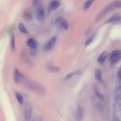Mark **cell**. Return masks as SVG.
Segmentation results:
<instances>
[{
  "mask_svg": "<svg viewBox=\"0 0 121 121\" xmlns=\"http://www.w3.org/2000/svg\"><path fill=\"white\" fill-rule=\"evenodd\" d=\"M26 85V88L35 94L40 96H44L46 92L43 86L41 83L36 81H30L27 82Z\"/></svg>",
  "mask_w": 121,
  "mask_h": 121,
  "instance_id": "6da1fadb",
  "label": "cell"
},
{
  "mask_svg": "<svg viewBox=\"0 0 121 121\" xmlns=\"http://www.w3.org/2000/svg\"><path fill=\"white\" fill-rule=\"evenodd\" d=\"M113 3L108 5L106 6L101 12L97 17L96 21L99 22L104 17L114 9Z\"/></svg>",
  "mask_w": 121,
  "mask_h": 121,
  "instance_id": "7a4b0ae2",
  "label": "cell"
},
{
  "mask_svg": "<svg viewBox=\"0 0 121 121\" xmlns=\"http://www.w3.org/2000/svg\"><path fill=\"white\" fill-rule=\"evenodd\" d=\"M32 115V108L31 104L29 103L26 104L24 111L23 115L25 119L26 120L30 119Z\"/></svg>",
  "mask_w": 121,
  "mask_h": 121,
  "instance_id": "3957f363",
  "label": "cell"
},
{
  "mask_svg": "<svg viewBox=\"0 0 121 121\" xmlns=\"http://www.w3.org/2000/svg\"><path fill=\"white\" fill-rule=\"evenodd\" d=\"M23 78L22 74L17 68H15L13 74V79L15 83L17 84L20 83L22 82Z\"/></svg>",
  "mask_w": 121,
  "mask_h": 121,
  "instance_id": "277c9868",
  "label": "cell"
},
{
  "mask_svg": "<svg viewBox=\"0 0 121 121\" xmlns=\"http://www.w3.org/2000/svg\"><path fill=\"white\" fill-rule=\"evenodd\" d=\"M56 40V37L54 36L43 45V49L45 51H48L51 49L53 47Z\"/></svg>",
  "mask_w": 121,
  "mask_h": 121,
  "instance_id": "5b68a950",
  "label": "cell"
},
{
  "mask_svg": "<svg viewBox=\"0 0 121 121\" xmlns=\"http://www.w3.org/2000/svg\"><path fill=\"white\" fill-rule=\"evenodd\" d=\"M44 9L42 6H39L37 9L36 11V17L37 20L39 21L42 20L44 17Z\"/></svg>",
  "mask_w": 121,
  "mask_h": 121,
  "instance_id": "8992f818",
  "label": "cell"
},
{
  "mask_svg": "<svg viewBox=\"0 0 121 121\" xmlns=\"http://www.w3.org/2000/svg\"><path fill=\"white\" fill-rule=\"evenodd\" d=\"M84 115L83 108L80 105L78 106V111L76 117V119L77 121H80L83 119Z\"/></svg>",
  "mask_w": 121,
  "mask_h": 121,
  "instance_id": "52a82bcc",
  "label": "cell"
},
{
  "mask_svg": "<svg viewBox=\"0 0 121 121\" xmlns=\"http://www.w3.org/2000/svg\"><path fill=\"white\" fill-rule=\"evenodd\" d=\"M27 44L30 48H37L38 45L37 41L32 38H30L27 40Z\"/></svg>",
  "mask_w": 121,
  "mask_h": 121,
  "instance_id": "ba28073f",
  "label": "cell"
},
{
  "mask_svg": "<svg viewBox=\"0 0 121 121\" xmlns=\"http://www.w3.org/2000/svg\"><path fill=\"white\" fill-rule=\"evenodd\" d=\"M23 18L26 21H30L33 19V16L31 12L27 9L24 11L23 14Z\"/></svg>",
  "mask_w": 121,
  "mask_h": 121,
  "instance_id": "9c48e42d",
  "label": "cell"
},
{
  "mask_svg": "<svg viewBox=\"0 0 121 121\" xmlns=\"http://www.w3.org/2000/svg\"><path fill=\"white\" fill-rule=\"evenodd\" d=\"M46 69L48 72L51 73H57L60 70L59 67L53 66L51 65H49L46 67Z\"/></svg>",
  "mask_w": 121,
  "mask_h": 121,
  "instance_id": "30bf717a",
  "label": "cell"
},
{
  "mask_svg": "<svg viewBox=\"0 0 121 121\" xmlns=\"http://www.w3.org/2000/svg\"><path fill=\"white\" fill-rule=\"evenodd\" d=\"M121 21V16L115 15L111 17L107 21L108 23H113Z\"/></svg>",
  "mask_w": 121,
  "mask_h": 121,
  "instance_id": "8fae6325",
  "label": "cell"
},
{
  "mask_svg": "<svg viewBox=\"0 0 121 121\" xmlns=\"http://www.w3.org/2000/svg\"><path fill=\"white\" fill-rule=\"evenodd\" d=\"M116 106L117 109L118 111L121 110V93L119 94L116 96Z\"/></svg>",
  "mask_w": 121,
  "mask_h": 121,
  "instance_id": "7c38bea8",
  "label": "cell"
},
{
  "mask_svg": "<svg viewBox=\"0 0 121 121\" xmlns=\"http://www.w3.org/2000/svg\"><path fill=\"white\" fill-rule=\"evenodd\" d=\"M108 54L107 51H105L101 54L97 59V61L100 64H102L104 63L107 56Z\"/></svg>",
  "mask_w": 121,
  "mask_h": 121,
  "instance_id": "4fadbf2b",
  "label": "cell"
},
{
  "mask_svg": "<svg viewBox=\"0 0 121 121\" xmlns=\"http://www.w3.org/2000/svg\"><path fill=\"white\" fill-rule=\"evenodd\" d=\"M15 94L18 103L21 105H23L24 102V100L23 96L21 94L17 91H15Z\"/></svg>",
  "mask_w": 121,
  "mask_h": 121,
  "instance_id": "5bb4252c",
  "label": "cell"
},
{
  "mask_svg": "<svg viewBox=\"0 0 121 121\" xmlns=\"http://www.w3.org/2000/svg\"><path fill=\"white\" fill-rule=\"evenodd\" d=\"M50 4L51 8L53 10H56L60 5V3L56 0L51 1Z\"/></svg>",
  "mask_w": 121,
  "mask_h": 121,
  "instance_id": "9a60e30c",
  "label": "cell"
},
{
  "mask_svg": "<svg viewBox=\"0 0 121 121\" xmlns=\"http://www.w3.org/2000/svg\"><path fill=\"white\" fill-rule=\"evenodd\" d=\"M96 0H88L84 4L83 8L84 10L87 9Z\"/></svg>",
  "mask_w": 121,
  "mask_h": 121,
  "instance_id": "2e32d148",
  "label": "cell"
},
{
  "mask_svg": "<svg viewBox=\"0 0 121 121\" xmlns=\"http://www.w3.org/2000/svg\"><path fill=\"white\" fill-rule=\"evenodd\" d=\"M19 29L20 31L23 33L27 34L29 33L24 25L22 23H20L18 26Z\"/></svg>",
  "mask_w": 121,
  "mask_h": 121,
  "instance_id": "e0dca14e",
  "label": "cell"
},
{
  "mask_svg": "<svg viewBox=\"0 0 121 121\" xmlns=\"http://www.w3.org/2000/svg\"><path fill=\"white\" fill-rule=\"evenodd\" d=\"M95 76L96 78L99 81H100L101 77V72L99 68H97L95 71Z\"/></svg>",
  "mask_w": 121,
  "mask_h": 121,
  "instance_id": "ac0fdd59",
  "label": "cell"
},
{
  "mask_svg": "<svg viewBox=\"0 0 121 121\" xmlns=\"http://www.w3.org/2000/svg\"><path fill=\"white\" fill-rule=\"evenodd\" d=\"M15 36L14 34L12 35L11 37V46L12 49L14 50L15 49Z\"/></svg>",
  "mask_w": 121,
  "mask_h": 121,
  "instance_id": "d6986e66",
  "label": "cell"
},
{
  "mask_svg": "<svg viewBox=\"0 0 121 121\" xmlns=\"http://www.w3.org/2000/svg\"><path fill=\"white\" fill-rule=\"evenodd\" d=\"M112 3L114 6L115 8L121 7V0H117Z\"/></svg>",
  "mask_w": 121,
  "mask_h": 121,
  "instance_id": "ffe728a7",
  "label": "cell"
},
{
  "mask_svg": "<svg viewBox=\"0 0 121 121\" xmlns=\"http://www.w3.org/2000/svg\"><path fill=\"white\" fill-rule=\"evenodd\" d=\"M119 58V56L111 55L110 57L111 61L113 63H114L117 62Z\"/></svg>",
  "mask_w": 121,
  "mask_h": 121,
  "instance_id": "44dd1931",
  "label": "cell"
},
{
  "mask_svg": "<svg viewBox=\"0 0 121 121\" xmlns=\"http://www.w3.org/2000/svg\"><path fill=\"white\" fill-rule=\"evenodd\" d=\"M93 88L94 92L95 94L97 96L100 93L98 90V86L97 84L95 83L94 84Z\"/></svg>",
  "mask_w": 121,
  "mask_h": 121,
  "instance_id": "7402d4cb",
  "label": "cell"
},
{
  "mask_svg": "<svg viewBox=\"0 0 121 121\" xmlns=\"http://www.w3.org/2000/svg\"><path fill=\"white\" fill-rule=\"evenodd\" d=\"M30 55L34 56L36 55L37 53L36 48H30Z\"/></svg>",
  "mask_w": 121,
  "mask_h": 121,
  "instance_id": "603a6c76",
  "label": "cell"
},
{
  "mask_svg": "<svg viewBox=\"0 0 121 121\" xmlns=\"http://www.w3.org/2000/svg\"><path fill=\"white\" fill-rule=\"evenodd\" d=\"M121 54V50H116L112 51L111 54V55L115 56H119Z\"/></svg>",
  "mask_w": 121,
  "mask_h": 121,
  "instance_id": "cb8c5ba5",
  "label": "cell"
},
{
  "mask_svg": "<svg viewBox=\"0 0 121 121\" xmlns=\"http://www.w3.org/2000/svg\"><path fill=\"white\" fill-rule=\"evenodd\" d=\"M63 27L66 30H68L69 27V24L66 19H64L63 22Z\"/></svg>",
  "mask_w": 121,
  "mask_h": 121,
  "instance_id": "d4e9b609",
  "label": "cell"
},
{
  "mask_svg": "<svg viewBox=\"0 0 121 121\" xmlns=\"http://www.w3.org/2000/svg\"><path fill=\"white\" fill-rule=\"evenodd\" d=\"M74 75L73 73H69L65 77V79L67 80L71 78Z\"/></svg>",
  "mask_w": 121,
  "mask_h": 121,
  "instance_id": "484cf974",
  "label": "cell"
},
{
  "mask_svg": "<svg viewBox=\"0 0 121 121\" xmlns=\"http://www.w3.org/2000/svg\"><path fill=\"white\" fill-rule=\"evenodd\" d=\"M42 118L39 116H36L34 117L32 121H41L42 120Z\"/></svg>",
  "mask_w": 121,
  "mask_h": 121,
  "instance_id": "4316f807",
  "label": "cell"
},
{
  "mask_svg": "<svg viewBox=\"0 0 121 121\" xmlns=\"http://www.w3.org/2000/svg\"><path fill=\"white\" fill-rule=\"evenodd\" d=\"M33 5L36 6L38 5L40 3L41 0H33Z\"/></svg>",
  "mask_w": 121,
  "mask_h": 121,
  "instance_id": "83f0119b",
  "label": "cell"
},
{
  "mask_svg": "<svg viewBox=\"0 0 121 121\" xmlns=\"http://www.w3.org/2000/svg\"><path fill=\"white\" fill-rule=\"evenodd\" d=\"M92 38H90L88 39L86 42L85 45H87L91 43L92 41Z\"/></svg>",
  "mask_w": 121,
  "mask_h": 121,
  "instance_id": "f1b7e54d",
  "label": "cell"
},
{
  "mask_svg": "<svg viewBox=\"0 0 121 121\" xmlns=\"http://www.w3.org/2000/svg\"><path fill=\"white\" fill-rule=\"evenodd\" d=\"M97 96L102 101L104 100V97L103 95L102 94L100 93Z\"/></svg>",
  "mask_w": 121,
  "mask_h": 121,
  "instance_id": "f546056e",
  "label": "cell"
},
{
  "mask_svg": "<svg viewBox=\"0 0 121 121\" xmlns=\"http://www.w3.org/2000/svg\"><path fill=\"white\" fill-rule=\"evenodd\" d=\"M96 108L98 110H100L101 108V105L99 104H97L95 105Z\"/></svg>",
  "mask_w": 121,
  "mask_h": 121,
  "instance_id": "4dcf8cb0",
  "label": "cell"
},
{
  "mask_svg": "<svg viewBox=\"0 0 121 121\" xmlns=\"http://www.w3.org/2000/svg\"><path fill=\"white\" fill-rule=\"evenodd\" d=\"M73 73L74 74L79 75L80 74V72L79 71H76L74 72Z\"/></svg>",
  "mask_w": 121,
  "mask_h": 121,
  "instance_id": "1f68e13d",
  "label": "cell"
},
{
  "mask_svg": "<svg viewBox=\"0 0 121 121\" xmlns=\"http://www.w3.org/2000/svg\"><path fill=\"white\" fill-rule=\"evenodd\" d=\"M119 76L120 78L121 79V69L119 72Z\"/></svg>",
  "mask_w": 121,
  "mask_h": 121,
  "instance_id": "d6a6232c",
  "label": "cell"
},
{
  "mask_svg": "<svg viewBox=\"0 0 121 121\" xmlns=\"http://www.w3.org/2000/svg\"><path fill=\"white\" fill-rule=\"evenodd\" d=\"M119 86L120 88L121 89V80H120L119 81Z\"/></svg>",
  "mask_w": 121,
  "mask_h": 121,
  "instance_id": "836d02e7",
  "label": "cell"
}]
</instances>
